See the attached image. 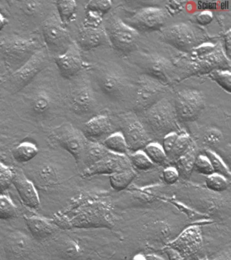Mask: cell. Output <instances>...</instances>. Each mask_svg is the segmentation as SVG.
Listing matches in <instances>:
<instances>
[{
	"mask_svg": "<svg viewBox=\"0 0 231 260\" xmlns=\"http://www.w3.org/2000/svg\"><path fill=\"white\" fill-rule=\"evenodd\" d=\"M213 19H214V15H213L212 12L208 11V10L200 12L195 16L196 22L203 26L210 24Z\"/></svg>",
	"mask_w": 231,
	"mask_h": 260,
	"instance_id": "f6af8a7d",
	"label": "cell"
},
{
	"mask_svg": "<svg viewBox=\"0 0 231 260\" xmlns=\"http://www.w3.org/2000/svg\"><path fill=\"white\" fill-rule=\"evenodd\" d=\"M167 85L147 75H141L136 87L134 109L143 113L148 109L166 97Z\"/></svg>",
	"mask_w": 231,
	"mask_h": 260,
	"instance_id": "ba28073f",
	"label": "cell"
},
{
	"mask_svg": "<svg viewBox=\"0 0 231 260\" xmlns=\"http://www.w3.org/2000/svg\"><path fill=\"white\" fill-rule=\"evenodd\" d=\"M13 184L17 189L23 204L31 209H37L40 205L39 194L35 186L23 173L14 172Z\"/></svg>",
	"mask_w": 231,
	"mask_h": 260,
	"instance_id": "44dd1931",
	"label": "cell"
},
{
	"mask_svg": "<svg viewBox=\"0 0 231 260\" xmlns=\"http://www.w3.org/2000/svg\"><path fill=\"white\" fill-rule=\"evenodd\" d=\"M190 53V58L183 67V77L209 74L216 69L230 70V60L219 44L204 43Z\"/></svg>",
	"mask_w": 231,
	"mask_h": 260,
	"instance_id": "6da1fadb",
	"label": "cell"
},
{
	"mask_svg": "<svg viewBox=\"0 0 231 260\" xmlns=\"http://www.w3.org/2000/svg\"><path fill=\"white\" fill-rule=\"evenodd\" d=\"M197 155V148L195 143L192 142L187 151L174 162L180 176L185 179L189 178L194 170V164Z\"/></svg>",
	"mask_w": 231,
	"mask_h": 260,
	"instance_id": "cb8c5ba5",
	"label": "cell"
},
{
	"mask_svg": "<svg viewBox=\"0 0 231 260\" xmlns=\"http://www.w3.org/2000/svg\"><path fill=\"white\" fill-rule=\"evenodd\" d=\"M199 32L198 29L191 24L180 22L163 28L160 39L182 52L190 53L200 45L202 38Z\"/></svg>",
	"mask_w": 231,
	"mask_h": 260,
	"instance_id": "8992f818",
	"label": "cell"
},
{
	"mask_svg": "<svg viewBox=\"0 0 231 260\" xmlns=\"http://www.w3.org/2000/svg\"><path fill=\"white\" fill-rule=\"evenodd\" d=\"M54 62L63 78H74L82 69V50L76 42H73L65 52L54 57Z\"/></svg>",
	"mask_w": 231,
	"mask_h": 260,
	"instance_id": "ac0fdd59",
	"label": "cell"
},
{
	"mask_svg": "<svg viewBox=\"0 0 231 260\" xmlns=\"http://www.w3.org/2000/svg\"><path fill=\"white\" fill-rule=\"evenodd\" d=\"M174 105L178 119L184 122L193 121L206 107V99L201 91L183 89L176 94Z\"/></svg>",
	"mask_w": 231,
	"mask_h": 260,
	"instance_id": "8fae6325",
	"label": "cell"
},
{
	"mask_svg": "<svg viewBox=\"0 0 231 260\" xmlns=\"http://www.w3.org/2000/svg\"><path fill=\"white\" fill-rule=\"evenodd\" d=\"M230 30L229 29L228 31L226 32V34H224V48H223V50L225 53V54L226 55V56L228 57V58L230 60Z\"/></svg>",
	"mask_w": 231,
	"mask_h": 260,
	"instance_id": "7dc6e473",
	"label": "cell"
},
{
	"mask_svg": "<svg viewBox=\"0 0 231 260\" xmlns=\"http://www.w3.org/2000/svg\"><path fill=\"white\" fill-rule=\"evenodd\" d=\"M206 184L209 190L216 192H224L228 188L229 185L227 178L217 174L207 176Z\"/></svg>",
	"mask_w": 231,
	"mask_h": 260,
	"instance_id": "8d00e7d4",
	"label": "cell"
},
{
	"mask_svg": "<svg viewBox=\"0 0 231 260\" xmlns=\"http://www.w3.org/2000/svg\"><path fill=\"white\" fill-rule=\"evenodd\" d=\"M111 8H112V2L109 0H100V1L92 0L86 4L85 10L86 12H90L103 18L105 14L108 13Z\"/></svg>",
	"mask_w": 231,
	"mask_h": 260,
	"instance_id": "74e56055",
	"label": "cell"
},
{
	"mask_svg": "<svg viewBox=\"0 0 231 260\" xmlns=\"http://www.w3.org/2000/svg\"><path fill=\"white\" fill-rule=\"evenodd\" d=\"M133 168L129 157L126 155H121L109 152L104 158L96 164L89 167L82 172V177L84 178L101 176V175H112L121 171Z\"/></svg>",
	"mask_w": 231,
	"mask_h": 260,
	"instance_id": "e0dca14e",
	"label": "cell"
},
{
	"mask_svg": "<svg viewBox=\"0 0 231 260\" xmlns=\"http://www.w3.org/2000/svg\"><path fill=\"white\" fill-rule=\"evenodd\" d=\"M55 4L60 22L65 26L68 25L76 16L78 4L74 0H58Z\"/></svg>",
	"mask_w": 231,
	"mask_h": 260,
	"instance_id": "83f0119b",
	"label": "cell"
},
{
	"mask_svg": "<svg viewBox=\"0 0 231 260\" xmlns=\"http://www.w3.org/2000/svg\"><path fill=\"white\" fill-rule=\"evenodd\" d=\"M165 252L167 254L169 260H184L179 253L171 247H166Z\"/></svg>",
	"mask_w": 231,
	"mask_h": 260,
	"instance_id": "c3c4849f",
	"label": "cell"
},
{
	"mask_svg": "<svg viewBox=\"0 0 231 260\" xmlns=\"http://www.w3.org/2000/svg\"><path fill=\"white\" fill-rule=\"evenodd\" d=\"M41 48L35 38L6 37L0 39V58L13 72Z\"/></svg>",
	"mask_w": 231,
	"mask_h": 260,
	"instance_id": "7a4b0ae2",
	"label": "cell"
},
{
	"mask_svg": "<svg viewBox=\"0 0 231 260\" xmlns=\"http://www.w3.org/2000/svg\"><path fill=\"white\" fill-rule=\"evenodd\" d=\"M230 252H224L220 255L217 256L213 260H230Z\"/></svg>",
	"mask_w": 231,
	"mask_h": 260,
	"instance_id": "f907efd6",
	"label": "cell"
},
{
	"mask_svg": "<svg viewBox=\"0 0 231 260\" xmlns=\"http://www.w3.org/2000/svg\"><path fill=\"white\" fill-rule=\"evenodd\" d=\"M129 161L133 168L140 171H147L153 168L154 164L146 155L143 150L133 152L129 156Z\"/></svg>",
	"mask_w": 231,
	"mask_h": 260,
	"instance_id": "836d02e7",
	"label": "cell"
},
{
	"mask_svg": "<svg viewBox=\"0 0 231 260\" xmlns=\"http://www.w3.org/2000/svg\"><path fill=\"white\" fill-rule=\"evenodd\" d=\"M21 3L23 5V8L25 12L29 13H34L38 10V8L41 7V2H21Z\"/></svg>",
	"mask_w": 231,
	"mask_h": 260,
	"instance_id": "bcb514c9",
	"label": "cell"
},
{
	"mask_svg": "<svg viewBox=\"0 0 231 260\" xmlns=\"http://www.w3.org/2000/svg\"><path fill=\"white\" fill-rule=\"evenodd\" d=\"M131 260H147V259H146V256L143 254H137L131 258Z\"/></svg>",
	"mask_w": 231,
	"mask_h": 260,
	"instance_id": "f5cc1de1",
	"label": "cell"
},
{
	"mask_svg": "<svg viewBox=\"0 0 231 260\" xmlns=\"http://www.w3.org/2000/svg\"><path fill=\"white\" fill-rule=\"evenodd\" d=\"M69 107L79 115L93 113L96 108V100L90 81L86 77H79L71 87Z\"/></svg>",
	"mask_w": 231,
	"mask_h": 260,
	"instance_id": "9c48e42d",
	"label": "cell"
},
{
	"mask_svg": "<svg viewBox=\"0 0 231 260\" xmlns=\"http://www.w3.org/2000/svg\"><path fill=\"white\" fill-rule=\"evenodd\" d=\"M107 41L104 27L83 24L79 30L76 44L81 50L90 51L105 44Z\"/></svg>",
	"mask_w": 231,
	"mask_h": 260,
	"instance_id": "d6986e66",
	"label": "cell"
},
{
	"mask_svg": "<svg viewBox=\"0 0 231 260\" xmlns=\"http://www.w3.org/2000/svg\"><path fill=\"white\" fill-rule=\"evenodd\" d=\"M113 130V124L109 116L98 115L91 118L84 124L82 133L89 141L98 142L108 137Z\"/></svg>",
	"mask_w": 231,
	"mask_h": 260,
	"instance_id": "ffe728a7",
	"label": "cell"
},
{
	"mask_svg": "<svg viewBox=\"0 0 231 260\" xmlns=\"http://www.w3.org/2000/svg\"><path fill=\"white\" fill-rule=\"evenodd\" d=\"M223 138L222 132L216 128H210L205 132L203 142L207 146H214L220 143Z\"/></svg>",
	"mask_w": 231,
	"mask_h": 260,
	"instance_id": "60d3db41",
	"label": "cell"
},
{
	"mask_svg": "<svg viewBox=\"0 0 231 260\" xmlns=\"http://www.w3.org/2000/svg\"><path fill=\"white\" fill-rule=\"evenodd\" d=\"M121 125V132L124 136L129 151L135 152L143 150L151 142V138L145 126L136 116H123Z\"/></svg>",
	"mask_w": 231,
	"mask_h": 260,
	"instance_id": "5bb4252c",
	"label": "cell"
},
{
	"mask_svg": "<svg viewBox=\"0 0 231 260\" xmlns=\"http://www.w3.org/2000/svg\"><path fill=\"white\" fill-rule=\"evenodd\" d=\"M49 55L42 47L17 70L13 71L7 81L8 90L17 93L29 85L49 64Z\"/></svg>",
	"mask_w": 231,
	"mask_h": 260,
	"instance_id": "277c9868",
	"label": "cell"
},
{
	"mask_svg": "<svg viewBox=\"0 0 231 260\" xmlns=\"http://www.w3.org/2000/svg\"><path fill=\"white\" fill-rule=\"evenodd\" d=\"M39 153V149L31 142H23L16 146L13 150V156L16 161L25 164L34 159Z\"/></svg>",
	"mask_w": 231,
	"mask_h": 260,
	"instance_id": "484cf974",
	"label": "cell"
},
{
	"mask_svg": "<svg viewBox=\"0 0 231 260\" xmlns=\"http://www.w3.org/2000/svg\"><path fill=\"white\" fill-rule=\"evenodd\" d=\"M103 144L96 142L87 141L82 159L86 168L96 164L109 153Z\"/></svg>",
	"mask_w": 231,
	"mask_h": 260,
	"instance_id": "d4e9b609",
	"label": "cell"
},
{
	"mask_svg": "<svg viewBox=\"0 0 231 260\" xmlns=\"http://www.w3.org/2000/svg\"><path fill=\"white\" fill-rule=\"evenodd\" d=\"M140 67L145 75L167 85L174 74V66L169 59L159 54H145L140 60Z\"/></svg>",
	"mask_w": 231,
	"mask_h": 260,
	"instance_id": "9a60e30c",
	"label": "cell"
},
{
	"mask_svg": "<svg viewBox=\"0 0 231 260\" xmlns=\"http://www.w3.org/2000/svg\"><path fill=\"white\" fill-rule=\"evenodd\" d=\"M52 98L49 93L41 91L36 93L31 101V108L37 114H44L50 109Z\"/></svg>",
	"mask_w": 231,
	"mask_h": 260,
	"instance_id": "d6a6232c",
	"label": "cell"
},
{
	"mask_svg": "<svg viewBox=\"0 0 231 260\" xmlns=\"http://www.w3.org/2000/svg\"><path fill=\"white\" fill-rule=\"evenodd\" d=\"M137 176L133 168L129 170L121 171L111 175L109 182L111 187L115 190L121 191L125 190L133 182Z\"/></svg>",
	"mask_w": 231,
	"mask_h": 260,
	"instance_id": "f1b7e54d",
	"label": "cell"
},
{
	"mask_svg": "<svg viewBox=\"0 0 231 260\" xmlns=\"http://www.w3.org/2000/svg\"><path fill=\"white\" fill-rule=\"evenodd\" d=\"M192 142L193 141H192V138L188 134H179L173 150L168 157H170L174 162H175L178 158L183 155L187 151Z\"/></svg>",
	"mask_w": 231,
	"mask_h": 260,
	"instance_id": "1f68e13d",
	"label": "cell"
},
{
	"mask_svg": "<svg viewBox=\"0 0 231 260\" xmlns=\"http://www.w3.org/2000/svg\"><path fill=\"white\" fill-rule=\"evenodd\" d=\"M104 29L107 40L115 50L129 52L135 49L139 38V34L118 16L111 15L106 20Z\"/></svg>",
	"mask_w": 231,
	"mask_h": 260,
	"instance_id": "52a82bcc",
	"label": "cell"
},
{
	"mask_svg": "<svg viewBox=\"0 0 231 260\" xmlns=\"http://www.w3.org/2000/svg\"><path fill=\"white\" fill-rule=\"evenodd\" d=\"M14 174L11 168L0 162V194L7 190L13 184Z\"/></svg>",
	"mask_w": 231,
	"mask_h": 260,
	"instance_id": "f35d334b",
	"label": "cell"
},
{
	"mask_svg": "<svg viewBox=\"0 0 231 260\" xmlns=\"http://www.w3.org/2000/svg\"><path fill=\"white\" fill-rule=\"evenodd\" d=\"M26 224L31 235L38 239H44L53 235L55 225L43 217L35 216L24 217Z\"/></svg>",
	"mask_w": 231,
	"mask_h": 260,
	"instance_id": "603a6c76",
	"label": "cell"
},
{
	"mask_svg": "<svg viewBox=\"0 0 231 260\" xmlns=\"http://www.w3.org/2000/svg\"><path fill=\"white\" fill-rule=\"evenodd\" d=\"M194 170L199 174L207 176L214 174L210 160L205 154H200L196 156L194 164Z\"/></svg>",
	"mask_w": 231,
	"mask_h": 260,
	"instance_id": "ab89813d",
	"label": "cell"
},
{
	"mask_svg": "<svg viewBox=\"0 0 231 260\" xmlns=\"http://www.w3.org/2000/svg\"><path fill=\"white\" fill-rule=\"evenodd\" d=\"M97 83L103 92L115 101L122 100L126 95L128 83L123 71L112 64L95 67Z\"/></svg>",
	"mask_w": 231,
	"mask_h": 260,
	"instance_id": "5b68a950",
	"label": "cell"
},
{
	"mask_svg": "<svg viewBox=\"0 0 231 260\" xmlns=\"http://www.w3.org/2000/svg\"><path fill=\"white\" fill-rule=\"evenodd\" d=\"M146 125L153 134L165 136L178 129V118L173 104L166 97L143 112Z\"/></svg>",
	"mask_w": 231,
	"mask_h": 260,
	"instance_id": "3957f363",
	"label": "cell"
},
{
	"mask_svg": "<svg viewBox=\"0 0 231 260\" xmlns=\"http://www.w3.org/2000/svg\"><path fill=\"white\" fill-rule=\"evenodd\" d=\"M51 137L62 148L72 154L77 162L82 159L88 140L82 132L72 124L65 123L54 128Z\"/></svg>",
	"mask_w": 231,
	"mask_h": 260,
	"instance_id": "30bf717a",
	"label": "cell"
},
{
	"mask_svg": "<svg viewBox=\"0 0 231 260\" xmlns=\"http://www.w3.org/2000/svg\"><path fill=\"white\" fill-rule=\"evenodd\" d=\"M168 247L176 250L184 260H196L202 248L200 229L192 227L186 230Z\"/></svg>",
	"mask_w": 231,
	"mask_h": 260,
	"instance_id": "2e32d148",
	"label": "cell"
},
{
	"mask_svg": "<svg viewBox=\"0 0 231 260\" xmlns=\"http://www.w3.org/2000/svg\"><path fill=\"white\" fill-rule=\"evenodd\" d=\"M103 146L112 153L126 155L129 152L126 142L121 132H115L105 138Z\"/></svg>",
	"mask_w": 231,
	"mask_h": 260,
	"instance_id": "4316f807",
	"label": "cell"
},
{
	"mask_svg": "<svg viewBox=\"0 0 231 260\" xmlns=\"http://www.w3.org/2000/svg\"><path fill=\"white\" fill-rule=\"evenodd\" d=\"M209 77L227 92L230 93L231 73L230 70L216 69L209 73Z\"/></svg>",
	"mask_w": 231,
	"mask_h": 260,
	"instance_id": "d590c367",
	"label": "cell"
},
{
	"mask_svg": "<svg viewBox=\"0 0 231 260\" xmlns=\"http://www.w3.org/2000/svg\"><path fill=\"white\" fill-rule=\"evenodd\" d=\"M17 215V208L10 197L0 195V219H11Z\"/></svg>",
	"mask_w": 231,
	"mask_h": 260,
	"instance_id": "e575fe53",
	"label": "cell"
},
{
	"mask_svg": "<svg viewBox=\"0 0 231 260\" xmlns=\"http://www.w3.org/2000/svg\"><path fill=\"white\" fill-rule=\"evenodd\" d=\"M180 175L175 167H168L163 172L164 182L167 184L173 185L179 180Z\"/></svg>",
	"mask_w": 231,
	"mask_h": 260,
	"instance_id": "7bdbcfd3",
	"label": "cell"
},
{
	"mask_svg": "<svg viewBox=\"0 0 231 260\" xmlns=\"http://www.w3.org/2000/svg\"><path fill=\"white\" fill-rule=\"evenodd\" d=\"M29 238L21 233H13L5 243V251L11 260L23 259L31 251Z\"/></svg>",
	"mask_w": 231,
	"mask_h": 260,
	"instance_id": "7402d4cb",
	"label": "cell"
},
{
	"mask_svg": "<svg viewBox=\"0 0 231 260\" xmlns=\"http://www.w3.org/2000/svg\"><path fill=\"white\" fill-rule=\"evenodd\" d=\"M146 259L147 260H165L163 258L159 257V256L154 255V254H148L146 255Z\"/></svg>",
	"mask_w": 231,
	"mask_h": 260,
	"instance_id": "816d5d0a",
	"label": "cell"
},
{
	"mask_svg": "<svg viewBox=\"0 0 231 260\" xmlns=\"http://www.w3.org/2000/svg\"><path fill=\"white\" fill-rule=\"evenodd\" d=\"M42 35L46 48L56 56L65 52L73 42L70 32L57 14L50 16L44 22Z\"/></svg>",
	"mask_w": 231,
	"mask_h": 260,
	"instance_id": "7c38bea8",
	"label": "cell"
},
{
	"mask_svg": "<svg viewBox=\"0 0 231 260\" xmlns=\"http://www.w3.org/2000/svg\"><path fill=\"white\" fill-rule=\"evenodd\" d=\"M178 135H179V134L177 133V132H171V133L166 134L163 137V144H162L161 146L168 157L170 155L172 150H173Z\"/></svg>",
	"mask_w": 231,
	"mask_h": 260,
	"instance_id": "b9f144b4",
	"label": "cell"
},
{
	"mask_svg": "<svg viewBox=\"0 0 231 260\" xmlns=\"http://www.w3.org/2000/svg\"><path fill=\"white\" fill-rule=\"evenodd\" d=\"M168 16L163 8L147 7L140 10L125 22L138 32H151L161 29L167 21Z\"/></svg>",
	"mask_w": 231,
	"mask_h": 260,
	"instance_id": "4fadbf2b",
	"label": "cell"
},
{
	"mask_svg": "<svg viewBox=\"0 0 231 260\" xmlns=\"http://www.w3.org/2000/svg\"><path fill=\"white\" fill-rule=\"evenodd\" d=\"M205 155L210 160L214 174L221 175L227 179L230 178L231 175L230 170L220 156L210 149L206 150Z\"/></svg>",
	"mask_w": 231,
	"mask_h": 260,
	"instance_id": "4dcf8cb0",
	"label": "cell"
},
{
	"mask_svg": "<svg viewBox=\"0 0 231 260\" xmlns=\"http://www.w3.org/2000/svg\"><path fill=\"white\" fill-rule=\"evenodd\" d=\"M8 23H9V20L3 12H0V31H2L5 28Z\"/></svg>",
	"mask_w": 231,
	"mask_h": 260,
	"instance_id": "681fc988",
	"label": "cell"
},
{
	"mask_svg": "<svg viewBox=\"0 0 231 260\" xmlns=\"http://www.w3.org/2000/svg\"><path fill=\"white\" fill-rule=\"evenodd\" d=\"M185 4L186 2L183 1H170L166 6V12L171 15H175L184 9Z\"/></svg>",
	"mask_w": 231,
	"mask_h": 260,
	"instance_id": "ee69618b",
	"label": "cell"
},
{
	"mask_svg": "<svg viewBox=\"0 0 231 260\" xmlns=\"http://www.w3.org/2000/svg\"><path fill=\"white\" fill-rule=\"evenodd\" d=\"M143 150L154 165L162 166L165 164L167 160L168 156L161 144L157 142H150Z\"/></svg>",
	"mask_w": 231,
	"mask_h": 260,
	"instance_id": "f546056e",
	"label": "cell"
}]
</instances>
